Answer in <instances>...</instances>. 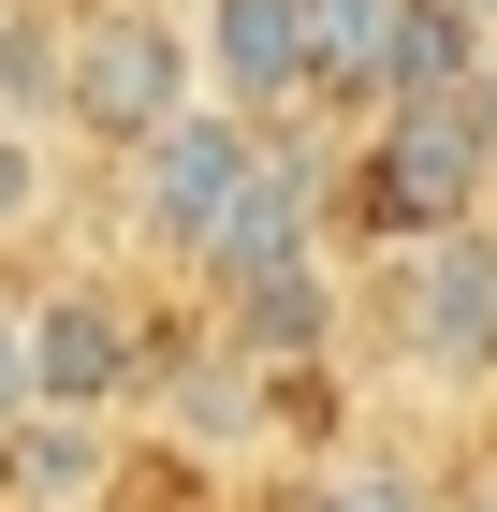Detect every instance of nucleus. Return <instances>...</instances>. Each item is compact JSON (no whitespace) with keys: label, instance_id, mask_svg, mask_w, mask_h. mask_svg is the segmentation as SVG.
Here are the masks:
<instances>
[{"label":"nucleus","instance_id":"0eeeda50","mask_svg":"<svg viewBox=\"0 0 497 512\" xmlns=\"http://www.w3.org/2000/svg\"><path fill=\"white\" fill-rule=\"evenodd\" d=\"M176 30H191V103H220V118H249V132L307 118V44H293V0H191Z\"/></svg>","mask_w":497,"mask_h":512},{"label":"nucleus","instance_id":"ddd939ff","mask_svg":"<svg viewBox=\"0 0 497 512\" xmlns=\"http://www.w3.org/2000/svg\"><path fill=\"white\" fill-rule=\"evenodd\" d=\"M44 191H59V176H44V132H30V118H0V235H30Z\"/></svg>","mask_w":497,"mask_h":512},{"label":"nucleus","instance_id":"423d86ee","mask_svg":"<svg viewBox=\"0 0 497 512\" xmlns=\"http://www.w3.org/2000/svg\"><path fill=\"white\" fill-rule=\"evenodd\" d=\"M30 410H132V381H147V322L117 308L103 278H59V293H30Z\"/></svg>","mask_w":497,"mask_h":512},{"label":"nucleus","instance_id":"4468645a","mask_svg":"<svg viewBox=\"0 0 497 512\" xmlns=\"http://www.w3.org/2000/svg\"><path fill=\"white\" fill-rule=\"evenodd\" d=\"M454 103H468V132H483V161H497V30L468 44V88H454Z\"/></svg>","mask_w":497,"mask_h":512},{"label":"nucleus","instance_id":"1a4fd4ad","mask_svg":"<svg viewBox=\"0 0 497 512\" xmlns=\"http://www.w3.org/2000/svg\"><path fill=\"white\" fill-rule=\"evenodd\" d=\"M293 44H307V103L366 118L381 103V59H395V0H293Z\"/></svg>","mask_w":497,"mask_h":512},{"label":"nucleus","instance_id":"20e7f679","mask_svg":"<svg viewBox=\"0 0 497 512\" xmlns=\"http://www.w3.org/2000/svg\"><path fill=\"white\" fill-rule=\"evenodd\" d=\"M322 191H337V161L307 147V118H293V132H249V161H234L220 220H205V249H191L176 278L220 308V293H249V278L307 264V249H322Z\"/></svg>","mask_w":497,"mask_h":512},{"label":"nucleus","instance_id":"f03ea898","mask_svg":"<svg viewBox=\"0 0 497 512\" xmlns=\"http://www.w3.org/2000/svg\"><path fill=\"white\" fill-rule=\"evenodd\" d=\"M44 88H59V118H74L88 147H147V132L191 103V30H176V0H103V15H74L59 59H44Z\"/></svg>","mask_w":497,"mask_h":512},{"label":"nucleus","instance_id":"6e6552de","mask_svg":"<svg viewBox=\"0 0 497 512\" xmlns=\"http://www.w3.org/2000/svg\"><path fill=\"white\" fill-rule=\"evenodd\" d=\"M117 410H15L0 425V512H103Z\"/></svg>","mask_w":497,"mask_h":512},{"label":"nucleus","instance_id":"9d476101","mask_svg":"<svg viewBox=\"0 0 497 512\" xmlns=\"http://www.w3.org/2000/svg\"><path fill=\"white\" fill-rule=\"evenodd\" d=\"M220 337H234L249 366H307L322 337H337V278H322V249L278 264V278H249V293H220Z\"/></svg>","mask_w":497,"mask_h":512},{"label":"nucleus","instance_id":"dca6fc26","mask_svg":"<svg viewBox=\"0 0 497 512\" xmlns=\"http://www.w3.org/2000/svg\"><path fill=\"white\" fill-rule=\"evenodd\" d=\"M439 512H497V454H483L468 483H439Z\"/></svg>","mask_w":497,"mask_h":512},{"label":"nucleus","instance_id":"2eb2a0df","mask_svg":"<svg viewBox=\"0 0 497 512\" xmlns=\"http://www.w3.org/2000/svg\"><path fill=\"white\" fill-rule=\"evenodd\" d=\"M15 410H30V322L0 308V425H15Z\"/></svg>","mask_w":497,"mask_h":512},{"label":"nucleus","instance_id":"f8f14e48","mask_svg":"<svg viewBox=\"0 0 497 512\" xmlns=\"http://www.w3.org/2000/svg\"><path fill=\"white\" fill-rule=\"evenodd\" d=\"M468 15H439V0H395V59H381V103H424V88H468ZM366 103V118H381Z\"/></svg>","mask_w":497,"mask_h":512},{"label":"nucleus","instance_id":"7ed1b4c3","mask_svg":"<svg viewBox=\"0 0 497 512\" xmlns=\"http://www.w3.org/2000/svg\"><path fill=\"white\" fill-rule=\"evenodd\" d=\"M351 205L381 220V249H395V235H439V220H483V205H497V161H483V132H468L454 88H424V103H381V118H366Z\"/></svg>","mask_w":497,"mask_h":512},{"label":"nucleus","instance_id":"39448f33","mask_svg":"<svg viewBox=\"0 0 497 512\" xmlns=\"http://www.w3.org/2000/svg\"><path fill=\"white\" fill-rule=\"evenodd\" d=\"M234 161H249V118H220V103H176L147 147H117V220H132L147 264H191V249H205Z\"/></svg>","mask_w":497,"mask_h":512},{"label":"nucleus","instance_id":"f3484780","mask_svg":"<svg viewBox=\"0 0 497 512\" xmlns=\"http://www.w3.org/2000/svg\"><path fill=\"white\" fill-rule=\"evenodd\" d=\"M439 15H468V30H497V0H439Z\"/></svg>","mask_w":497,"mask_h":512},{"label":"nucleus","instance_id":"f257e3e1","mask_svg":"<svg viewBox=\"0 0 497 512\" xmlns=\"http://www.w3.org/2000/svg\"><path fill=\"white\" fill-rule=\"evenodd\" d=\"M366 322L410 381H497V220H439V235H395L381 278H366Z\"/></svg>","mask_w":497,"mask_h":512},{"label":"nucleus","instance_id":"9b49d317","mask_svg":"<svg viewBox=\"0 0 497 512\" xmlns=\"http://www.w3.org/2000/svg\"><path fill=\"white\" fill-rule=\"evenodd\" d=\"M264 512H439V483H424L410 454H322V469H293Z\"/></svg>","mask_w":497,"mask_h":512}]
</instances>
